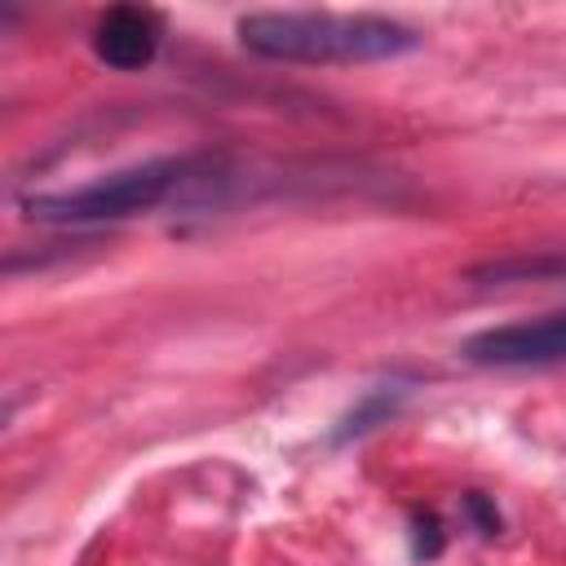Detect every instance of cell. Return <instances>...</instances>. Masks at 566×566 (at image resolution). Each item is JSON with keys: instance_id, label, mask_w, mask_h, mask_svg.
I'll return each instance as SVG.
<instances>
[{"instance_id": "obj_8", "label": "cell", "mask_w": 566, "mask_h": 566, "mask_svg": "<svg viewBox=\"0 0 566 566\" xmlns=\"http://www.w3.org/2000/svg\"><path fill=\"white\" fill-rule=\"evenodd\" d=\"M460 513L469 517V526L478 531V535H500L504 531V517H500V509H495V500L491 495H482V491H464L460 495Z\"/></svg>"}, {"instance_id": "obj_4", "label": "cell", "mask_w": 566, "mask_h": 566, "mask_svg": "<svg viewBox=\"0 0 566 566\" xmlns=\"http://www.w3.org/2000/svg\"><path fill=\"white\" fill-rule=\"evenodd\" d=\"M164 44V13L150 4H115L93 22V53L111 71H146Z\"/></svg>"}, {"instance_id": "obj_6", "label": "cell", "mask_w": 566, "mask_h": 566, "mask_svg": "<svg viewBox=\"0 0 566 566\" xmlns=\"http://www.w3.org/2000/svg\"><path fill=\"white\" fill-rule=\"evenodd\" d=\"M473 283H531V279H548V283H566V248H548V252H517V256H500V261H482L469 270Z\"/></svg>"}, {"instance_id": "obj_7", "label": "cell", "mask_w": 566, "mask_h": 566, "mask_svg": "<svg viewBox=\"0 0 566 566\" xmlns=\"http://www.w3.org/2000/svg\"><path fill=\"white\" fill-rule=\"evenodd\" d=\"M447 548V535H442V522H438V513L433 509H416L411 513V553L416 557H438Z\"/></svg>"}, {"instance_id": "obj_5", "label": "cell", "mask_w": 566, "mask_h": 566, "mask_svg": "<svg viewBox=\"0 0 566 566\" xmlns=\"http://www.w3.org/2000/svg\"><path fill=\"white\" fill-rule=\"evenodd\" d=\"M402 402H407V385H398V380H389V385H371L340 420H336V429H332V442L336 447H345V442H358V438H367L371 429H380V424H389L398 411H402Z\"/></svg>"}, {"instance_id": "obj_1", "label": "cell", "mask_w": 566, "mask_h": 566, "mask_svg": "<svg viewBox=\"0 0 566 566\" xmlns=\"http://www.w3.org/2000/svg\"><path fill=\"white\" fill-rule=\"evenodd\" d=\"M234 172L221 155H164L115 168L71 190H40L22 199V212L44 226H111L159 212L168 203H212Z\"/></svg>"}, {"instance_id": "obj_2", "label": "cell", "mask_w": 566, "mask_h": 566, "mask_svg": "<svg viewBox=\"0 0 566 566\" xmlns=\"http://www.w3.org/2000/svg\"><path fill=\"white\" fill-rule=\"evenodd\" d=\"M239 44L270 62L358 66L389 62L420 49V31L389 13H336V9H256L234 22Z\"/></svg>"}, {"instance_id": "obj_3", "label": "cell", "mask_w": 566, "mask_h": 566, "mask_svg": "<svg viewBox=\"0 0 566 566\" xmlns=\"http://www.w3.org/2000/svg\"><path fill=\"white\" fill-rule=\"evenodd\" d=\"M460 354L473 367H548L566 363V310L544 318H517L473 332Z\"/></svg>"}]
</instances>
